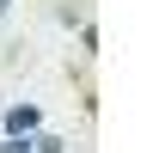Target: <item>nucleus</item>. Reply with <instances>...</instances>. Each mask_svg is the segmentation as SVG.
I'll return each instance as SVG.
<instances>
[{
  "label": "nucleus",
  "mask_w": 153,
  "mask_h": 153,
  "mask_svg": "<svg viewBox=\"0 0 153 153\" xmlns=\"http://www.w3.org/2000/svg\"><path fill=\"white\" fill-rule=\"evenodd\" d=\"M6 6H12V0H0V12H6Z\"/></svg>",
  "instance_id": "20e7f679"
},
{
  "label": "nucleus",
  "mask_w": 153,
  "mask_h": 153,
  "mask_svg": "<svg viewBox=\"0 0 153 153\" xmlns=\"http://www.w3.org/2000/svg\"><path fill=\"white\" fill-rule=\"evenodd\" d=\"M31 153H61V141H55V135H37V141H31Z\"/></svg>",
  "instance_id": "f03ea898"
},
{
  "label": "nucleus",
  "mask_w": 153,
  "mask_h": 153,
  "mask_svg": "<svg viewBox=\"0 0 153 153\" xmlns=\"http://www.w3.org/2000/svg\"><path fill=\"white\" fill-rule=\"evenodd\" d=\"M0 153H25V141H6V147H0Z\"/></svg>",
  "instance_id": "7ed1b4c3"
},
{
  "label": "nucleus",
  "mask_w": 153,
  "mask_h": 153,
  "mask_svg": "<svg viewBox=\"0 0 153 153\" xmlns=\"http://www.w3.org/2000/svg\"><path fill=\"white\" fill-rule=\"evenodd\" d=\"M37 129H43V110H37V104L6 110V135H12V141H25V135H37Z\"/></svg>",
  "instance_id": "f257e3e1"
}]
</instances>
